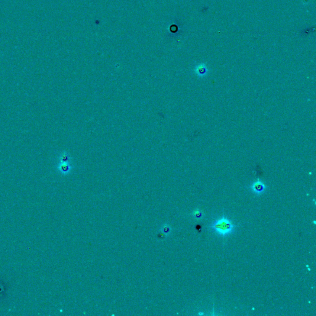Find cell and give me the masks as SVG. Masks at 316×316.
<instances>
[{
    "mask_svg": "<svg viewBox=\"0 0 316 316\" xmlns=\"http://www.w3.org/2000/svg\"><path fill=\"white\" fill-rule=\"evenodd\" d=\"M211 227L215 233L221 237L232 234L235 230V225L232 222L225 216L215 220Z\"/></svg>",
    "mask_w": 316,
    "mask_h": 316,
    "instance_id": "1",
    "label": "cell"
},
{
    "mask_svg": "<svg viewBox=\"0 0 316 316\" xmlns=\"http://www.w3.org/2000/svg\"><path fill=\"white\" fill-rule=\"evenodd\" d=\"M250 189L256 195H261L266 192L267 187L263 181L260 179H257L252 183V185L250 186Z\"/></svg>",
    "mask_w": 316,
    "mask_h": 316,
    "instance_id": "2",
    "label": "cell"
},
{
    "mask_svg": "<svg viewBox=\"0 0 316 316\" xmlns=\"http://www.w3.org/2000/svg\"><path fill=\"white\" fill-rule=\"evenodd\" d=\"M195 73L199 77H203L206 76L208 74V68L207 66L205 64H201L198 65L195 70Z\"/></svg>",
    "mask_w": 316,
    "mask_h": 316,
    "instance_id": "3",
    "label": "cell"
},
{
    "mask_svg": "<svg viewBox=\"0 0 316 316\" xmlns=\"http://www.w3.org/2000/svg\"><path fill=\"white\" fill-rule=\"evenodd\" d=\"M58 169L63 174H68L71 170V166L69 163L61 162L58 167Z\"/></svg>",
    "mask_w": 316,
    "mask_h": 316,
    "instance_id": "4",
    "label": "cell"
},
{
    "mask_svg": "<svg viewBox=\"0 0 316 316\" xmlns=\"http://www.w3.org/2000/svg\"><path fill=\"white\" fill-rule=\"evenodd\" d=\"M192 215L195 219L199 221V220H202L203 219L205 214H204V212L202 210H200L199 209H196L193 212Z\"/></svg>",
    "mask_w": 316,
    "mask_h": 316,
    "instance_id": "5",
    "label": "cell"
},
{
    "mask_svg": "<svg viewBox=\"0 0 316 316\" xmlns=\"http://www.w3.org/2000/svg\"><path fill=\"white\" fill-rule=\"evenodd\" d=\"M171 231H172V228H171V227L170 226L169 224H168L167 223H165L160 228V231L162 232L163 234H164L166 236H168L170 232H171Z\"/></svg>",
    "mask_w": 316,
    "mask_h": 316,
    "instance_id": "6",
    "label": "cell"
},
{
    "mask_svg": "<svg viewBox=\"0 0 316 316\" xmlns=\"http://www.w3.org/2000/svg\"><path fill=\"white\" fill-rule=\"evenodd\" d=\"M70 159V156L68 155L67 153H64V154H63V155L61 156V162H67V163H69Z\"/></svg>",
    "mask_w": 316,
    "mask_h": 316,
    "instance_id": "7",
    "label": "cell"
},
{
    "mask_svg": "<svg viewBox=\"0 0 316 316\" xmlns=\"http://www.w3.org/2000/svg\"><path fill=\"white\" fill-rule=\"evenodd\" d=\"M157 238H159V239L163 240V239H165V238H166L167 236H166L164 234H163L162 232L160 231L159 232L157 233Z\"/></svg>",
    "mask_w": 316,
    "mask_h": 316,
    "instance_id": "8",
    "label": "cell"
},
{
    "mask_svg": "<svg viewBox=\"0 0 316 316\" xmlns=\"http://www.w3.org/2000/svg\"><path fill=\"white\" fill-rule=\"evenodd\" d=\"M195 228H196V231H197L198 232H202V226H201L200 225H199V224L196 225V227H195Z\"/></svg>",
    "mask_w": 316,
    "mask_h": 316,
    "instance_id": "9",
    "label": "cell"
}]
</instances>
